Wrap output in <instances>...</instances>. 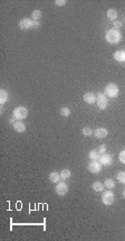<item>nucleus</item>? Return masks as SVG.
Instances as JSON below:
<instances>
[{"instance_id": "obj_31", "label": "nucleus", "mask_w": 125, "mask_h": 241, "mask_svg": "<svg viewBox=\"0 0 125 241\" xmlns=\"http://www.w3.org/2000/svg\"><path fill=\"white\" fill-rule=\"evenodd\" d=\"M122 194H123V197H124V198H125V189H124V190H123V193H122Z\"/></svg>"}, {"instance_id": "obj_20", "label": "nucleus", "mask_w": 125, "mask_h": 241, "mask_svg": "<svg viewBox=\"0 0 125 241\" xmlns=\"http://www.w3.org/2000/svg\"><path fill=\"white\" fill-rule=\"evenodd\" d=\"M60 179H62V181H65V179H68L69 177H70V175H72V173H70V171L69 169H67V168H65V169H62L60 173Z\"/></svg>"}, {"instance_id": "obj_9", "label": "nucleus", "mask_w": 125, "mask_h": 241, "mask_svg": "<svg viewBox=\"0 0 125 241\" xmlns=\"http://www.w3.org/2000/svg\"><path fill=\"white\" fill-rule=\"evenodd\" d=\"M98 160H100V164H102L103 166H110V165H112V163H113V156L111 155V154L105 152V154L100 155V157Z\"/></svg>"}, {"instance_id": "obj_11", "label": "nucleus", "mask_w": 125, "mask_h": 241, "mask_svg": "<svg viewBox=\"0 0 125 241\" xmlns=\"http://www.w3.org/2000/svg\"><path fill=\"white\" fill-rule=\"evenodd\" d=\"M83 100L88 104H93V103H96V95L92 93V92H87V93L84 94Z\"/></svg>"}, {"instance_id": "obj_27", "label": "nucleus", "mask_w": 125, "mask_h": 241, "mask_svg": "<svg viewBox=\"0 0 125 241\" xmlns=\"http://www.w3.org/2000/svg\"><path fill=\"white\" fill-rule=\"evenodd\" d=\"M97 150L100 152V155H103V154H105V152H106V146L103 144V145H100V146L98 147V149H97Z\"/></svg>"}, {"instance_id": "obj_4", "label": "nucleus", "mask_w": 125, "mask_h": 241, "mask_svg": "<svg viewBox=\"0 0 125 241\" xmlns=\"http://www.w3.org/2000/svg\"><path fill=\"white\" fill-rule=\"evenodd\" d=\"M96 104L100 110H105L108 106V100L107 96L104 93H98L96 95Z\"/></svg>"}, {"instance_id": "obj_13", "label": "nucleus", "mask_w": 125, "mask_h": 241, "mask_svg": "<svg viewBox=\"0 0 125 241\" xmlns=\"http://www.w3.org/2000/svg\"><path fill=\"white\" fill-rule=\"evenodd\" d=\"M13 129L17 131V133H25L26 130V125L21 121H16L15 125H13Z\"/></svg>"}, {"instance_id": "obj_26", "label": "nucleus", "mask_w": 125, "mask_h": 241, "mask_svg": "<svg viewBox=\"0 0 125 241\" xmlns=\"http://www.w3.org/2000/svg\"><path fill=\"white\" fill-rule=\"evenodd\" d=\"M113 28H114V29H116V30H119V29L122 28V23L119 21V20H117V21L115 20V21L113 23Z\"/></svg>"}, {"instance_id": "obj_5", "label": "nucleus", "mask_w": 125, "mask_h": 241, "mask_svg": "<svg viewBox=\"0 0 125 241\" xmlns=\"http://www.w3.org/2000/svg\"><path fill=\"white\" fill-rule=\"evenodd\" d=\"M102 201L105 205H112L115 201V196H114V193L111 190L105 191L103 194H102Z\"/></svg>"}, {"instance_id": "obj_6", "label": "nucleus", "mask_w": 125, "mask_h": 241, "mask_svg": "<svg viewBox=\"0 0 125 241\" xmlns=\"http://www.w3.org/2000/svg\"><path fill=\"white\" fill-rule=\"evenodd\" d=\"M87 169L91 173L93 174H97V173H100L102 169H103V165L100 164V160H92L87 166Z\"/></svg>"}, {"instance_id": "obj_30", "label": "nucleus", "mask_w": 125, "mask_h": 241, "mask_svg": "<svg viewBox=\"0 0 125 241\" xmlns=\"http://www.w3.org/2000/svg\"><path fill=\"white\" fill-rule=\"evenodd\" d=\"M15 122H16V119H15V118H13V119H9V123H10V125H15Z\"/></svg>"}, {"instance_id": "obj_7", "label": "nucleus", "mask_w": 125, "mask_h": 241, "mask_svg": "<svg viewBox=\"0 0 125 241\" xmlns=\"http://www.w3.org/2000/svg\"><path fill=\"white\" fill-rule=\"evenodd\" d=\"M55 191H56V193L59 196H65L68 193V186H67V184L64 181L62 182H58L56 187H55Z\"/></svg>"}, {"instance_id": "obj_28", "label": "nucleus", "mask_w": 125, "mask_h": 241, "mask_svg": "<svg viewBox=\"0 0 125 241\" xmlns=\"http://www.w3.org/2000/svg\"><path fill=\"white\" fill-rule=\"evenodd\" d=\"M55 4H56L57 6H64V5H66V1L65 0H56Z\"/></svg>"}, {"instance_id": "obj_3", "label": "nucleus", "mask_w": 125, "mask_h": 241, "mask_svg": "<svg viewBox=\"0 0 125 241\" xmlns=\"http://www.w3.org/2000/svg\"><path fill=\"white\" fill-rule=\"evenodd\" d=\"M13 117L16 120H24L28 117V110L26 107H17L13 111Z\"/></svg>"}, {"instance_id": "obj_25", "label": "nucleus", "mask_w": 125, "mask_h": 241, "mask_svg": "<svg viewBox=\"0 0 125 241\" xmlns=\"http://www.w3.org/2000/svg\"><path fill=\"white\" fill-rule=\"evenodd\" d=\"M119 159L122 164H125V149L119 154Z\"/></svg>"}, {"instance_id": "obj_18", "label": "nucleus", "mask_w": 125, "mask_h": 241, "mask_svg": "<svg viewBox=\"0 0 125 241\" xmlns=\"http://www.w3.org/2000/svg\"><path fill=\"white\" fill-rule=\"evenodd\" d=\"M92 187H93V190L95 191V192H103V190H104V183H100V182H94L93 185H92Z\"/></svg>"}, {"instance_id": "obj_29", "label": "nucleus", "mask_w": 125, "mask_h": 241, "mask_svg": "<svg viewBox=\"0 0 125 241\" xmlns=\"http://www.w3.org/2000/svg\"><path fill=\"white\" fill-rule=\"evenodd\" d=\"M39 26H40V23H39V21H35V20H34V27H32V28H38Z\"/></svg>"}, {"instance_id": "obj_17", "label": "nucleus", "mask_w": 125, "mask_h": 241, "mask_svg": "<svg viewBox=\"0 0 125 241\" xmlns=\"http://www.w3.org/2000/svg\"><path fill=\"white\" fill-rule=\"evenodd\" d=\"M8 98H9V95H8V92H7L6 90H0V103L1 104L6 103L8 101Z\"/></svg>"}, {"instance_id": "obj_19", "label": "nucleus", "mask_w": 125, "mask_h": 241, "mask_svg": "<svg viewBox=\"0 0 125 241\" xmlns=\"http://www.w3.org/2000/svg\"><path fill=\"white\" fill-rule=\"evenodd\" d=\"M104 186L107 187V190H113L115 187V182L113 181L112 178H106L105 182H104Z\"/></svg>"}, {"instance_id": "obj_24", "label": "nucleus", "mask_w": 125, "mask_h": 241, "mask_svg": "<svg viewBox=\"0 0 125 241\" xmlns=\"http://www.w3.org/2000/svg\"><path fill=\"white\" fill-rule=\"evenodd\" d=\"M60 114H62V117H68L69 114H70V110H69V108H67V107L62 108L60 109Z\"/></svg>"}, {"instance_id": "obj_21", "label": "nucleus", "mask_w": 125, "mask_h": 241, "mask_svg": "<svg viewBox=\"0 0 125 241\" xmlns=\"http://www.w3.org/2000/svg\"><path fill=\"white\" fill-rule=\"evenodd\" d=\"M41 17V11L40 10H34L32 13H31V19L35 20V21H38Z\"/></svg>"}, {"instance_id": "obj_16", "label": "nucleus", "mask_w": 125, "mask_h": 241, "mask_svg": "<svg viewBox=\"0 0 125 241\" xmlns=\"http://www.w3.org/2000/svg\"><path fill=\"white\" fill-rule=\"evenodd\" d=\"M88 157H89V159H92V160H98L100 157V154L97 149H94V150H91V152H89Z\"/></svg>"}, {"instance_id": "obj_22", "label": "nucleus", "mask_w": 125, "mask_h": 241, "mask_svg": "<svg viewBox=\"0 0 125 241\" xmlns=\"http://www.w3.org/2000/svg\"><path fill=\"white\" fill-rule=\"evenodd\" d=\"M81 133L85 136V137H91L92 135H93V130L91 129V128L88 127H85L83 128V130H81Z\"/></svg>"}, {"instance_id": "obj_15", "label": "nucleus", "mask_w": 125, "mask_h": 241, "mask_svg": "<svg viewBox=\"0 0 125 241\" xmlns=\"http://www.w3.org/2000/svg\"><path fill=\"white\" fill-rule=\"evenodd\" d=\"M117 15H119V13H117V10H115V9H108V10H107V18L110 19V20L115 21L116 18H117Z\"/></svg>"}, {"instance_id": "obj_1", "label": "nucleus", "mask_w": 125, "mask_h": 241, "mask_svg": "<svg viewBox=\"0 0 125 241\" xmlns=\"http://www.w3.org/2000/svg\"><path fill=\"white\" fill-rule=\"evenodd\" d=\"M105 39H106L110 44H117V43L121 42V39H122V34H121L119 30H116V29L112 28V29H110V30L106 32V34H105Z\"/></svg>"}, {"instance_id": "obj_8", "label": "nucleus", "mask_w": 125, "mask_h": 241, "mask_svg": "<svg viewBox=\"0 0 125 241\" xmlns=\"http://www.w3.org/2000/svg\"><path fill=\"white\" fill-rule=\"evenodd\" d=\"M19 27L22 30H27L34 27V20L31 18H22L19 21Z\"/></svg>"}, {"instance_id": "obj_12", "label": "nucleus", "mask_w": 125, "mask_h": 241, "mask_svg": "<svg viewBox=\"0 0 125 241\" xmlns=\"http://www.w3.org/2000/svg\"><path fill=\"white\" fill-rule=\"evenodd\" d=\"M113 57L115 61L123 63V62H125V51H116L113 54Z\"/></svg>"}, {"instance_id": "obj_14", "label": "nucleus", "mask_w": 125, "mask_h": 241, "mask_svg": "<svg viewBox=\"0 0 125 241\" xmlns=\"http://www.w3.org/2000/svg\"><path fill=\"white\" fill-rule=\"evenodd\" d=\"M60 179V174L57 172H51L49 174V181L51 183H58Z\"/></svg>"}, {"instance_id": "obj_10", "label": "nucleus", "mask_w": 125, "mask_h": 241, "mask_svg": "<svg viewBox=\"0 0 125 241\" xmlns=\"http://www.w3.org/2000/svg\"><path fill=\"white\" fill-rule=\"evenodd\" d=\"M107 135H108V130L105 129V128H97V129L94 131V136H95L96 138H98V139L105 138V137H107Z\"/></svg>"}, {"instance_id": "obj_2", "label": "nucleus", "mask_w": 125, "mask_h": 241, "mask_svg": "<svg viewBox=\"0 0 125 241\" xmlns=\"http://www.w3.org/2000/svg\"><path fill=\"white\" fill-rule=\"evenodd\" d=\"M119 89L115 83H108L106 86H105V89H104V94L106 95V96H108V98H111V99L116 98V96L119 95Z\"/></svg>"}, {"instance_id": "obj_32", "label": "nucleus", "mask_w": 125, "mask_h": 241, "mask_svg": "<svg viewBox=\"0 0 125 241\" xmlns=\"http://www.w3.org/2000/svg\"><path fill=\"white\" fill-rule=\"evenodd\" d=\"M124 21H125V19H124Z\"/></svg>"}, {"instance_id": "obj_23", "label": "nucleus", "mask_w": 125, "mask_h": 241, "mask_svg": "<svg viewBox=\"0 0 125 241\" xmlns=\"http://www.w3.org/2000/svg\"><path fill=\"white\" fill-rule=\"evenodd\" d=\"M117 177V181L122 184H125V172H119V174L116 175Z\"/></svg>"}]
</instances>
